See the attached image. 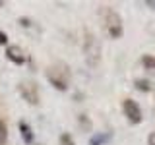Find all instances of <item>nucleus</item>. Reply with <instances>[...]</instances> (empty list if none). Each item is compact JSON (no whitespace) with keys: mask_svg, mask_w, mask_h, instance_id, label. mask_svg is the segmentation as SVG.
Here are the masks:
<instances>
[{"mask_svg":"<svg viewBox=\"0 0 155 145\" xmlns=\"http://www.w3.org/2000/svg\"><path fill=\"white\" fill-rule=\"evenodd\" d=\"M6 58H8L10 62H14V64L21 66V64H25L27 54L23 52V48H21V47H18V45H10V47L6 48Z\"/></svg>","mask_w":155,"mask_h":145,"instance_id":"nucleus-6","label":"nucleus"},{"mask_svg":"<svg viewBox=\"0 0 155 145\" xmlns=\"http://www.w3.org/2000/svg\"><path fill=\"white\" fill-rule=\"evenodd\" d=\"M134 85H136V89H140V91H149L151 89V83H149L147 79H136Z\"/></svg>","mask_w":155,"mask_h":145,"instance_id":"nucleus-10","label":"nucleus"},{"mask_svg":"<svg viewBox=\"0 0 155 145\" xmlns=\"http://www.w3.org/2000/svg\"><path fill=\"white\" fill-rule=\"evenodd\" d=\"M18 91L29 105H37L39 103V87L35 81H21L18 85Z\"/></svg>","mask_w":155,"mask_h":145,"instance_id":"nucleus-5","label":"nucleus"},{"mask_svg":"<svg viewBox=\"0 0 155 145\" xmlns=\"http://www.w3.org/2000/svg\"><path fill=\"white\" fill-rule=\"evenodd\" d=\"M18 126H19V134H21V139H23V141H25L27 145H31V143H33V132H31V126H29L27 122H23V120H21V122H19Z\"/></svg>","mask_w":155,"mask_h":145,"instance_id":"nucleus-7","label":"nucleus"},{"mask_svg":"<svg viewBox=\"0 0 155 145\" xmlns=\"http://www.w3.org/2000/svg\"><path fill=\"white\" fill-rule=\"evenodd\" d=\"M84 52H85V62L91 68H95L97 64H99L101 47H99V41L95 39V35L91 31H85V37H84Z\"/></svg>","mask_w":155,"mask_h":145,"instance_id":"nucleus-2","label":"nucleus"},{"mask_svg":"<svg viewBox=\"0 0 155 145\" xmlns=\"http://www.w3.org/2000/svg\"><path fill=\"white\" fill-rule=\"evenodd\" d=\"M142 66L145 68V70H151V72H155V56H151V54H145V56H142Z\"/></svg>","mask_w":155,"mask_h":145,"instance_id":"nucleus-8","label":"nucleus"},{"mask_svg":"<svg viewBox=\"0 0 155 145\" xmlns=\"http://www.w3.org/2000/svg\"><path fill=\"white\" fill-rule=\"evenodd\" d=\"M147 145H155V132L149 134V137H147Z\"/></svg>","mask_w":155,"mask_h":145,"instance_id":"nucleus-15","label":"nucleus"},{"mask_svg":"<svg viewBox=\"0 0 155 145\" xmlns=\"http://www.w3.org/2000/svg\"><path fill=\"white\" fill-rule=\"evenodd\" d=\"M6 139H8V128H6V124L0 120V145L6 143Z\"/></svg>","mask_w":155,"mask_h":145,"instance_id":"nucleus-11","label":"nucleus"},{"mask_svg":"<svg viewBox=\"0 0 155 145\" xmlns=\"http://www.w3.org/2000/svg\"><path fill=\"white\" fill-rule=\"evenodd\" d=\"M110 139V134H97L91 137V145H103Z\"/></svg>","mask_w":155,"mask_h":145,"instance_id":"nucleus-9","label":"nucleus"},{"mask_svg":"<svg viewBox=\"0 0 155 145\" xmlns=\"http://www.w3.org/2000/svg\"><path fill=\"white\" fill-rule=\"evenodd\" d=\"M145 4H147V6H151V8H155V0H151V2H149V0H147V2H145Z\"/></svg>","mask_w":155,"mask_h":145,"instance_id":"nucleus-17","label":"nucleus"},{"mask_svg":"<svg viewBox=\"0 0 155 145\" xmlns=\"http://www.w3.org/2000/svg\"><path fill=\"white\" fill-rule=\"evenodd\" d=\"M122 112L126 116V120H128L130 124H140L143 120V114H142V108H140V105L136 103L132 99H124L122 103Z\"/></svg>","mask_w":155,"mask_h":145,"instance_id":"nucleus-4","label":"nucleus"},{"mask_svg":"<svg viewBox=\"0 0 155 145\" xmlns=\"http://www.w3.org/2000/svg\"><path fill=\"white\" fill-rule=\"evenodd\" d=\"M80 122H81V126H84V128H87V130L91 128V122H89V118H87L85 114H80Z\"/></svg>","mask_w":155,"mask_h":145,"instance_id":"nucleus-13","label":"nucleus"},{"mask_svg":"<svg viewBox=\"0 0 155 145\" xmlns=\"http://www.w3.org/2000/svg\"><path fill=\"white\" fill-rule=\"evenodd\" d=\"M105 29L109 33L110 39H120L124 33V27H122V18L114 12V10H107L105 14Z\"/></svg>","mask_w":155,"mask_h":145,"instance_id":"nucleus-3","label":"nucleus"},{"mask_svg":"<svg viewBox=\"0 0 155 145\" xmlns=\"http://www.w3.org/2000/svg\"><path fill=\"white\" fill-rule=\"evenodd\" d=\"M0 45H8V35L4 31H0Z\"/></svg>","mask_w":155,"mask_h":145,"instance_id":"nucleus-14","label":"nucleus"},{"mask_svg":"<svg viewBox=\"0 0 155 145\" xmlns=\"http://www.w3.org/2000/svg\"><path fill=\"white\" fill-rule=\"evenodd\" d=\"M19 23H21L23 27H27V25H29V19H25V18H21V19H19Z\"/></svg>","mask_w":155,"mask_h":145,"instance_id":"nucleus-16","label":"nucleus"},{"mask_svg":"<svg viewBox=\"0 0 155 145\" xmlns=\"http://www.w3.org/2000/svg\"><path fill=\"white\" fill-rule=\"evenodd\" d=\"M58 143H60V145H76L70 134H62V135H60V139H58Z\"/></svg>","mask_w":155,"mask_h":145,"instance_id":"nucleus-12","label":"nucleus"},{"mask_svg":"<svg viewBox=\"0 0 155 145\" xmlns=\"http://www.w3.org/2000/svg\"><path fill=\"white\" fill-rule=\"evenodd\" d=\"M47 79L58 91H66L70 85V68L64 62H54L47 68Z\"/></svg>","mask_w":155,"mask_h":145,"instance_id":"nucleus-1","label":"nucleus"},{"mask_svg":"<svg viewBox=\"0 0 155 145\" xmlns=\"http://www.w3.org/2000/svg\"><path fill=\"white\" fill-rule=\"evenodd\" d=\"M0 6H4V2H0Z\"/></svg>","mask_w":155,"mask_h":145,"instance_id":"nucleus-18","label":"nucleus"}]
</instances>
